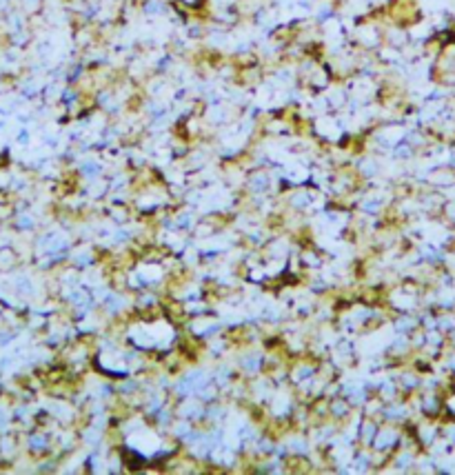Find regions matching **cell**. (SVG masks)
Here are the masks:
<instances>
[]
</instances>
